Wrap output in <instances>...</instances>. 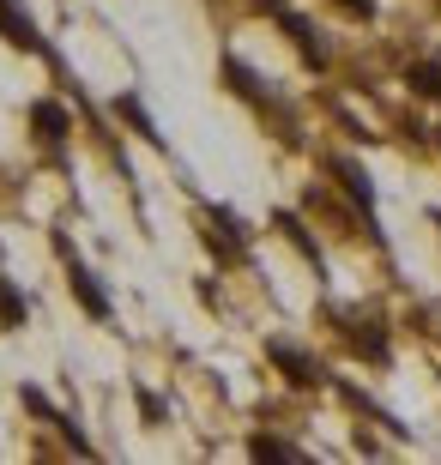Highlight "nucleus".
Listing matches in <instances>:
<instances>
[{
  "label": "nucleus",
  "instance_id": "f257e3e1",
  "mask_svg": "<svg viewBox=\"0 0 441 465\" xmlns=\"http://www.w3.org/2000/svg\"><path fill=\"white\" fill-rule=\"evenodd\" d=\"M0 36H6L13 49H25V54H49V43H43V31L31 25V13H25L18 0H0Z\"/></svg>",
  "mask_w": 441,
  "mask_h": 465
},
{
  "label": "nucleus",
  "instance_id": "f03ea898",
  "mask_svg": "<svg viewBox=\"0 0 441 465\" xmlns=\"http://www.w3.org/2000/svg\"><path fill=\"white\" fill-rule=\"evenodd\" d=\"M55 248H61V254L73 260V248H67V242H55ZM73 296L85 302V314H91V321H109V296L97 291V278H91L85 266H79V260H73Z\"/></svg>",
  "mask_w": 441,
  "mask_h": 465
},
{
  "label": "nucleus",
  "instance_id": "7ed1b4c3",
  "mask_svg": "<svg viewBox=\"0 0 441 465\" xmlns=\"http://www.w3.org/2000/svg\"><path fill=\"white\" fill-rule=\"evenodd\" d=\"M272 362H278V369H285V375L296 381V387H321V362L303 357L296 345H272Z\"/></svg>",
  "mask_w": 441,
  "mask_h": 465
},
{
  "label": "nucleus",
  "instance_id": "20e7f679",
  "mask_svg": "<svg viewBox=\"0 0 441 465\" xmlns=\"http://www.w3.org/2000/svg\"><path fill=\"white\" fill-rule=\"evenodd\" d=\"M278 25H285V36H290V43H296V49L308 54V61H315V67H326V49L315 43V25H308V18H296L290 6H278Z\"/></svg>",
  "mask_w": 441,
  "mask_h": 465
},
{
  "label": "nucleus",
  "instance_id": "39448f33",
  "mask_svg": "<svg viewBox=\"0 0 441 465\" xmlns=\"http://www.w3.org/2000/svg\"><path fill=\"white\" fill-rule=\"evenodd\" d=\"M31 127H36V139H43V145H61L73 121H67V109H61V104H36L31 109Z\"/></svg>",
  "mask_w": 441,
  "mask_h": 465
},
{
  "label": "nucleus",
  "instance_id": "423d86ee",
  "mask_svg": "<svg viewBox=\"0 0 441 465\" xmlns=\"http://www.w3.org/2000/svg\"><path fill=\"white\" fill-rule=\"evenodd\" d=\"M333 175H339V182H345V193H351L356 206H363V212H375V188H369V175L356 170L351 157H339V163H333Z\"/></svg>",
  "mask_w": 441,
  "mask_h": 465
},
{
  "label": "nucleus",
  "instance_id": "0eeeda50",
  "mask_svg": "<svg viewBox=\"0 0 441 465\" xmlns=\"http://www.w3.org/2000/svg\"><path fill=\"white\" fill-rule=\"evenodd\" d=\"M351 351L369 357V362H387V339H381L375 327H351Z\"/></svg>",
  "mask_w": 441,
  "mask_h": 465
},
{
  "label": "nucleus",
  "instance_id": "6e6552de",
  "mask_svg": "<svg viewBox=\"0 0 441 465\" xmlns=\"http://www.w3.org/2000/svg\"><path fill=\"white\" fill-rule=\"evenodd\" d=\"M406 85L417 91V97H441V67L436 61H417V67L406 73Z\"/></svg>",
  "mask_w": 441,
  "mask_h": 465
},
{
  "label": "nucleus",
  "instance_id": "1a4fd4ad",
  "mask_svg": "<svg viewBox=\"0 0 441 465\" xmlns=\"http://www.w3.org/2000/svg\"><path fill=\"white\" fill-rule=\"evenodd\" d=\"M0 327H25V296L0 278Z\"/></svg>",
  "mask_w": 441,
  "mask_h": 465
},
{
  "label": "nucleus",
  "instance_id": "9d476101",
  "mask_svg": "<svg viewBox=\"0 0 441 465\" xmlns=\"http://www.w3.org/2000/svg\"><path fill=\"white\" fill-rule=\"evenodd\" d=\"M278 230H285V236H290V242H296V248H303V254H308V260H321V254H315V242H308V230H303V224H296V218H290V212H278Z\"/></svg>",
  "mask_w": 441,
  "mask_h": 465
},
{
  "label": "nucleus",
  "instance_id": "9b49d317",
  "mask_svg": "<svg viewBox=\"0 0 441 465\" xmlns=\"http://www.w3.org/2000/svg\"><path fill=\"white\" fill-rule=\"evenodd\" d=\"M248 453H260V460H296V448H285V441H266V435H260V441H248Z\"/></svg>",
  "mask_w": 441,
  "mask_h": 465
},
{
  "label": "nucleus",
  "instance_id": "f8f14e48",
  "mask_svg": "<svg viewBox=\"0 0 441 465\" xmlns=\"http://www.w3.org/2000/svg\"><path fill=\"white\" fill-rule=\"evenodd\" d=\"M121 115L134 121V127H139V134H145V139H157V127H152V121H145V109H139L134 97H121Z\"/></svg>",
  "mask_w": 441,
  "mask_h": 465
}]
</instances>
